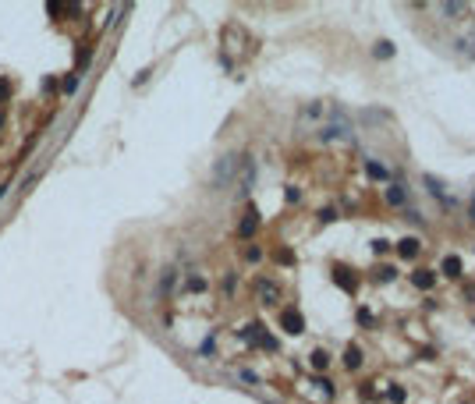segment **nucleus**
I'll use <instances>...</instances> for the list:
<instances>
[{
  "label": "nucleus",
  "instance_id": "nucleus-1",
  "mask_svg": "<svg viewBox=\"0 0 475 404\" xmlns=\"http://www.w3.org/2000/svg\"><path fill=\"white\" fill-rule=\"evenodd\" d=\"M280 326H284V333L298 337V333H305V316H302L298 309H287V312L280 316Z\"/></svg>",
  "mask_w": 475,
  "mask_h": 404
},
{
  "label": "nucleus",
  "instance_id": "nucleus-23",
  "mask_svg": "<svg viewBox=\"0 0 475 404\" xmlns=\"http://www.w3.org/2000/svg\"><path fill=\"white\" fill-rule=\"evenodd\" d=\"M468 217L475 220V195H472V202H468Z\"/></svg>",
  "mask_w": 475,
  "mask_h": 404
},
{
  "label": "nucleus",
  "instance_id": "nucleus-12",
  "mask_svg": "<svg viewBox=\"0 0 475 404\" xmlns=\"http://www.w3.org/2000/svg\"><path fill=\"white\" fill-rule=\"evenodd\" d=\"M309 362H312V369H326V365H330V355H326V351H323V347H316V351H312V358H309Z\"/></svg>",
  "mask_w": 475,
  "mask_h": 404
},
{
  "label": "nucleus",
  "instance_id": "nucleus-3",
  "mask_svg": "<svg viewBox=\"0 0 475 404\" xmlns=\"http://www.w3.org/2000/svg\"><path fill=\"white\" fill-rule=\"evenodd\" d=\"M333 284H337L344 294H355V287H358V280H355V273H351L348 266H333Z\"/></svg>",
  "mask_w": 475,
  "mask_h": 404
},
{
  "label": "nucleus",
  "instance_id": "nucleus-15",
  "mask_svg": "<svg viewBox=\"0 0 475 404\" xmlns=\"http://www.w3.org/2000/svg\"><path fill=\"white\" fill-rule=\"evenodd\" d=\"M333 220H337V209H333V206L319 209V224H333Z\"/></svg>",
  "mask_w": 475,
  "mask_h": 404
},
{
  "label": "nucleus",
  "instance_id": "nucleus-8",
  "mask_svg": "<svg viewBox=\"0 0 475 404\" xmlns=\"http://www.w3.org/2000/svg\"><path fill=\"white\" fill-rule=\"evenodd\" d=\"M365 174H369V181H387V177H390V170H387L383 163H376V160H365Z\"/></svg>",
  "mask_w": 475,
  "mask_h": 404
},
{
  "label": "nucleus",
  "instance_id": "nucleus-4",
  "mask_svg": "<svg viewBox=\"0 0 475 404\" xmlns=\"http://www.w3.org/2000/svg\"><path fill=\"white\" fill-rule=\"evenodd\" d=\"M418 252H422V241H418V238H401V241H397V255H401V259H415Z\"/></svg>",
  "mask_w": 475,
  "mask_h": 404
},
{
  "label": "nucleus",
  "instance_id": "nucleus-22",
  "mask_svg": "<svg viewBox=\"0 0 475 404\" xmlns=\"http://www.w3.org/2000/svg\"><path fill=\"white\" fill-rule=\"evenodd\" d=\"M387 248H390V241H373V252H376V255H380V252H387Z\"/></svg>",
  "mask_w": 475,
  "mask_h": 404
},
{
  "label": "nucleus",
  "instance_id": "nucleus-19",
  "mask_svg": "<svg viewBox=\"0 0 475 404\" xmlns=\"http://www.w3.org/2000/svg\"><path fill=\"white\" fill-rule=\"evenodd\" d=\"M387 397H390L394 404H401V401H404V390H401V387H390V394H387Z\"/></svg>",
  "mask_w": 475,
  "mask_h": 404
},
{
  "label": "nucleus",
  "instance_id": "nucleus-5",
  "mask_svg": "<svg viewBox=\"0 0 475 404\" xmlns=\"http://www.w3.org/2000/svg\"><path fill=\"white\" fill-rule=\"evenodd\" d=\"M411 284H415L418 291H429V287L436 284V273H433V270H415V273H411Z\"/></svg>",
  "mask_w": 475,
  "mask_h": 404
},
{
  "label": "nucleus",
  "instance_id": "nucleus-10",
  "mask_svg": "<svg viewBox=\"0 0 475 404\" xmlns=\"http://www.w3.org/2000/svg\"><path fill=\"white\" fill-rule=\"evenodd\" d=\"M344 365H348V369H362V347L348 344V347H344Z\"/></svg>",
  "mask_w": 475,
  "mask_h": 404
},
{
  "label": "nucleus",
  "instance_id": "nucleus-24",
  "mask_svg": "<svg viewBox=\"0 0 475 404\" xmlns=\"http://www.w3.org/2000/svg\"><path fill=\"white\" fill-rule=\"evenodd\" d=\"M4 92H7V82H0V96H4Z\"/></svg>",
  "mask_w": 475,
  "mask_h": 404
},
{
  "label": "nucleus",
  "instance_id": "nucleus-14",
  "mask_svg": "<svg viewBox=\"0 0 475 404\" xmlns=\"http://www.w3.org/2000/svg\"><path fill=\"white\" fill-rule=\"evenodd\" d=\"M426 188H429V192H433L436 199H443V184H440V181H436L433 174H426Z\"/></svg>",
  "mask_w": 475,
  "mask_h": 404
},
{
  "label": "nucleus",
  "instance_id": "nucleus-16",
  "mask_svg": "<svg viewBox=\"0 0 475 404\" xmlns=\"http://www.w3.org/2000/svg\"><path fill=\"white\" fill-rule=\"evenodd\" d=\"M259 291H262V298H266V305L277 298V284H259Z\"/></svg>",
  "mask_w": 475,
  "mask_h": 404
},
{
  "label": "nucleus",
  "instance_id": "nucleus-6",
  "mask_svg": "<svg viewBox=\"0 0 475 404\" xmlns=\"http://www.w3.org/2000/svg\"><path fill=\"white\" fill-rule=\"evenodd\" d=\"M255 227H259V213H255V209H248V217L238 224V234H241V238H252V234H255Z\"/></svg>",
  "mask_w": 475,
  "mask_h": 404
},
{
  "label": "nucleus",
  "instance_id": "nucleus-2",
  "mask_svg": "<svg viewBox=\"0 0 475 404\" xmlns=\"http://www.w3.org/2000/svg\"><path fill=\"white\" fill-rule=\"evenodd\" d=\"M238 163L241 160H234V156H224V160L217 163V170H213V184H217V188H224V184L231 181V174L238 170Z\"/></svg>",
  "mask_w": 475,
  "mask_h": 404
},
{
  "label": "nucleus",
  "instance_id": "nucleus-21",
  "mask_svg": "<svg viewBox=\"0 0 475 404\" xmlns=\"http://www.w3.org/2000/svg\"><path fill=\"white\" fill-rule=\"evenodd\" d=\"M188 287H192V291H202V287H206V280H202V277H195V280H188Z\"/></svg>",
  "mask_w": 475,
  "mask_h": 404
},
{
  "label": "nucleus",
  "instance_id": "nucleus-20",
  "mask_svg": "<svg viewBox=\"0 0 475 404\" xmlns=\"http://www.w3.org/2000/svg\"><path fill=\"white\" fill-rule=\"evenodd\" d=\"M358 323L369 326V323H373V312H369V309H358Z\"/></svg>",
  "mask_w": 475,
  "mask_h": 404
},
{
  "label": "nucleus",
  "instance_id": "nucleus-13",
  "mask_svg": "<svg viewBox=\"0 0 475 404\" xmlns=\"http://www.w3.org/2000/svg\"><path fill=\"white\" fill-rule=\"evenodd\" d=\"M436 11H440V14H465V11H468V4H440Z\"/></svg>",
  "mask_w": 475,
  "mask_h": 404
},
{
  "label": "nucleus",
  "instance_id": "nucleus-7",
  "mask_svg": "<svg viewBox=\"0 0 475 404\" xmlns=\"http://www.w3.org/2000/svg\"><path fill=\"white\" fill-rule=\"evenodd\" d=\"M383 199H387L390 206H404V202H408V188H404V184H390Z\"/></svg>",
  "mask_w": 475,
  "mask_h": 404
},
{
  "label": "nucleus",
  "instance_id": "nucleus-25",
  "mask_svg": "<svg viewBox=\"0 0 475 404\" xmlns=\"http://www.w3.org/2000/svg\"><path fill=\"white\" fill-rule=\"evenodd\" d=\"M0 121H4V114H0Z\"/></svg>",
  "mask_w": 475,
  "mask_h": 404
},
{
  "label": "nucleus",
  "instance_id": "nucleus-18",
  "mask_svg": "<svg viewBox=\"0 0 475 404\" xmlns=\"http://www.w3.org/2000/svg\"><path fill=\"white\" fill-rule=\"evenodd\" d=\"M376 280H383V284H390V280H394V270H390V266H383V270L376 273Z\"/></svg>",
  "mask_w": 475,
  "mask_h": 404
},
{
  "label": "nucleus",
  "instance_id": "nucleus-17",
  "mask_svg": "<svg viewBox=\"0 0 475 404\" xmlns=\"http://www.w3.org/2000/svg\"><path fill=\"white\" fill-rule=\"evenodd\" d=\"M277 262H284V266H291V262H295V255H291L287 248H280V252H277Z\"/></svg>",
  "mask_w": 475,
  "mask_h": 404
},
{
  "label": "nucleus",
  "instance_id": "nucleus-11",
  "mask_svg": "<svg viewBox=\"0 0 475 404\" xmlns=\"http://www.w3.org/2000/svg\"><path fill=\"white\" fill-rule=\"evenodd\" d=\"M373 57H376V61L394 57V43H387V39H383V43H376V46H373Z\"/></svg>",
  "mask_w": 475,
  "mask_h": 404
},
{
  "label": "nucleus",
  "instance_id": "nucleus-9",
  "mask_svg": "<svg viewBox=\"0 0 475 404\" xmlns=\"http://www.w3.org/2000/svg\"><path fill=\"white\" fill-rule=\"evenodd\" d=\"M440 270H443V277H454V280H458V277H461V270H465V266H461V259H458V255H447V259H443V266H440Z\"/></svg>",
  "mask_w": 475,
  "mask_h": 404
}]
</instances>
